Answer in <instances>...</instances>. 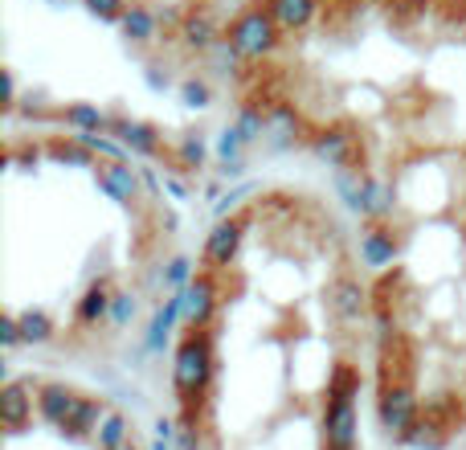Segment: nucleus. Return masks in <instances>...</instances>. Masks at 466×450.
<instances>
[{
  "instance_id": "obj_1",
  "label": "nucleus",
  "mask_w": 466,
  "mask_h": 450,
  "mask_svg": "<svg viewBox=\"0 0 466 450\" xmlns=\"http://www.w3.org/2000/svg\"><path fill=\"white\" fill-rule=\"evenodd\" d=\"M241 111L311 152L377 315V418L466 430V0H241L221 29Z\"/></svg>"
},
{
  "instance_id": "obj_2",
  "label": "nucleus",
  "mask_w": 466,
  "mask_h": 450,
  "mask_svg": "<svg viewBox=\"0 0 466 450\" xmlns=\"http://www.w3.org/2000/svg\"><path fill=\"white\" fill-rule=\"evenodd\" d=\"M180 450H360L377 315L336 197L258 185L209 225L172 336Z\"/></svg>"
},
{
  "instance_id": "obj_3",
  "label": "nucleus",
  "mask_w": 466,
  "mask_h": 450,
  "mask_svg": "<svg viewBox=\"0 0 466 450\" xmlns=\"http://www.w3.org/2000/svg\"><path fill=\"white\" fill-rule=\"evenodd\" d=\"M177 221L156 177L66 119H8L0 164L5 348L115 361L180 303Z\"/></svg>"
},
{
  "instance_id": "obj_4",
  "label": "nucleus",
  "mask_w": 466,
  "mask_h": 450,
  "mask_svg": "<svg viewBox=\"0 0 466 450\" xmlns=\"http://www.w3.org/2000/svg\"><path fill=\"white\" fill-rule=\"evenodd\" d=\"M5 450H147L119 402L54 369H8Z\"/></svg>"
}]
</instances>
